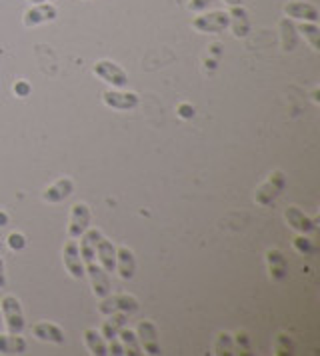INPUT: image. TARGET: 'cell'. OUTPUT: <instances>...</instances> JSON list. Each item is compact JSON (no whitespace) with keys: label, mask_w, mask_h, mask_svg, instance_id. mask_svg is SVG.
<instances>
[{"label":"cell","mask_w":320,"mask_h":356,"mask_svg":"<svg viewBox=\"0 0 320 356\" xmlns=\"http://www.w3.org/2000/svg\"><path fill=\"white\" fill-rule=\"evenodd\" d=\"M0 310H2V318L8 328L10 334H22L24 330V314H22V307L18 302V298L13 294H6L0 300Z\"/></svg>","instance_id":"1"},{"label":"cell","mask_w":320,"mask_h":356,"mask_svg":"<svg viewBox=\"0 0 320 356\" xmlns=\"http://www.w3.org/2000/svg\"><path fill=\"white\" fill-rule=\"evenodd\" d=\"M228 24H230L228 13H223V10L205 13V15H200V17H196L192 20V29L205 34L224 33L228 29Z\"/></svg>","instance_id":"2"},{"label":"cell","mask_w":320,"mask_h":356,"mask_svg":"<svg viewBox=\"0 0 320 356\" xmlns=\"http://www.w3.org/2000/svg\"><path fill=\"white\" fill-rule=\"evenodd\" d=\"M138 300L132 294H114V296H104L102 302L98 305V312L109 316L114 312H125V314H134L138 310Z\"/></svg>","instance_id":"3"},{"label":"cell","mask_w":320,"mask_h":356,"mask_svg":"<svg viewBox=\"0 0 320 356\" xmlns=\"http://www.w3.org/2000/svg\"><path fill=\"white\" fill-rule=\"evenodd\" d=\"M95 74L100 81L112 84V88H125L128 86V74L122 66L112 60H98L95 65Z\"/></svg>","instance_id":"4"},{"label":"cell","mask_w":320,"mask_h":356,"mask_svg":"<svg viewBox=\"0 0 320 356\" xmlns=\"http://www.w3.org/2000/svg\"><path fill=\"white\" fill-rule=\"evenodd\" d=\"M104 104L112 111H132L141 104V97L132 90H122V88H114V90H104L102 92Z\"/></svg>","instance_id":"5"},{"label":"cell","mask_w":320,"mask_h":356,"mask_svg":"<svg viewBox=\"0 0 320 356\" xmlns=\"http://www.w3.org/2000/svg\"><path fill=\"white\" fill-rule=\"evenodd\" d=\"M58 17V10L52 2H40V4H32L31 8L24 13L22 22L26 29H34V26H40V24H47L52 22Z\"/></svg>","instance_id":"6"},{"label":"cell","mask_w":320,"mask_h":356,"mask_svg":"<svg viewBox=\"0 0 320 356\" xmlns=\"http://www.w3.org/2000/svg\"><path fill=\"white\" fill-rule=\"evenodd\" d=\"M90 228V209L84 202H77L70 209V220H68V236L80 238Z\"/></svg>","instance_id":"7"},{"label":"cell","mask_w":320,"mask_h":356,"mask_svg":"<svg viewBox=\"0 0 320 356\" xmlns=\"http://www.w3.org/2000/svg\"><path fill=\"white\" fill-rule=\"evenodd\" d=\"M136 337L146 355H160V340L157 324L150 321H141L136 326Z\"/></svg>","instance_id":"8"},{"label":"cell","mask_w":320,"mask_h":356,"mask_svg":"<svg viewBox=\"0 0 320 356\" xmlns=\"http://www.w3.org/2000/svg\"><path fill=\"white\" fill-rule=\"evenodd\" d=\"M63 260H64V268L68 270V275L77 280H82L84 278V262H82V257H80V248L77 238L68 241L63 250Z\"/></svg>","instance_id":"9"},{"label":"cell","mask_w":320,"mask_h":356,"mask_svg":"<svg viewBox=\"0 0 320 356\" xmlns=\"http://www.w3.org/2000/svg\"><path fill=\"white\" fill-rule=\"evenodd\" d=\"M282 188H285V175L280 170H274L271 178L256 191V202L271 204L272 200L282 193Z\"/></svg>","instance_id":"10"},{"label":"cell","mask_w":320,"mask_h":356,"mask_svg":"<svg viewBox=\"0 0 320 356\" xmlns=\"http://www.w3.org/2000/svg\"><path fill=\"white\" fill-rule=\"evenodd\" d=\"M84 273L90 276V282H93V291L98 298H104V296H109L112 292V284H111V278H109V273L100 266V264H88V266H84Z\"/></svg>","instance_id":"11"},{"label":"cell","mask_w":320,"mask_h":356,"mask_svg":"<svg viewBox=\"0 0 320 356\" xmlns=\"http://www.w3.org/2000/svg\"><path fill=\"white\" fill-rule=\"evenodd\" d=\"M285 15L288 18H296V20H304V22H319L320 13L319 8L310 2H303V0H292L285 6Z\"/></svg>","instance_id":"12"},{"label":"cell","mask_w":320,"mask_h":356,"mask_svg":"<svg viewBox=\"0 0 320 356\" xmlns=\"http://www.w3.org/2000/svg\"><path fill=\"white\" fill-rule=\"evenodd\" d=\"M74 193V182L68 177L58 178L56 182H52L47 191L42 193V200L48 204H56V202H63L68 196Z\"/></svg>","instance_id":"13"},{"label":"cell","mask_w":320,"mask_h":356,"mask_svg":"<svg viewBox=\"0 0 320 356\" xmlns=\"http://www.w3.org/2000/svg\"><path fill=\"white\" fill-rule=\"evenodd\" d=\"M285 218H287L290 228H294L301 234H312L317 230V220L308 218L298 207H288L287 212H285Z\"/></svg>","instance_id":"14"},{"label":"cell","mask_w":320,"mask_h":356,"mask_svg":"<svg viewBox=\"0 0 320 356\" xmlns=\"http://www.w3.org/2000/svg\"><path fill=\"white\" fill-rule=\"evenodd\" d=\"M116 270H118L120 278H125V280H132L136 275V259L128 246L116 248Z\"/></svg>","instance_id":"15"},{"label":"cell","mask_w":320,"mask_h":356,"mask_svg":"<svg viewBox=\"0 0 320 356\" xmlns=\"http://www.w3.org/2000/svg\"><path fill=\"white\" fill-rule=\"evenodd\" d=\"M96 257H98V264L106 273H114L116 270V246L112 244V241L100 236V241L96 244Z\"/></svg>","instance_id":"16"},{"label":"cell","mask_w":320,"mask_h":356,"mask_svg":"<svg viewBox=\"0 0 320 356\" xmlns=\"http://www.w3.org/2000/svg\"><path fill=\"white\" fill-rule=\"evenodd\" d=\"M32 334L42 342H52V344H64V330L54 323H38L32 326Z\"/></svg>","instance_id":"17"},{"label":"cell","mask_w":320,"mask_h":356,"mask_svg":"<svg viewBox=\"0 0 320 356\" xmlns=\"http://www.w3.org/2000/svg\"><path fill=\"white\" fill-rule=\"evenodd\" d=\"M228 18H230V24L232 26V33L237 38H244L246 34L250 33V20H248V13L244 10V6L239 4V6H232L230 13H228Z\"/></svg>","instance_id":"18"},{"label":"cell","mask_w":320,"mask_h":356,"mask_svg":"<svg viewBox=\"0 0 320 356\" xmlns=\"http://www.w3.org/2000/svg\"><path fill=\"white\" fill-rule=\"evenodd\" d=\"M128 314L125 312H114V314H109V318L102 324V330L100 334L104 337V340H118V332L125 328L128 324Z\"/></svg>","instance_id":"19"},{"label":"cell","mask_w":320,"mask_h":356,"mask_svg":"<svg viewBox=\"0 0 320 356\" xmlns=\"http://www.w3.org/2000/svg\"><path fill=\"white\" fill-rule=\"evenodd\" d=\"M266 262H269V270L274 280H285L288 273V264L285 254L276 248H272L266 252Z\"/></svg>","instance_id":"20"},{"label":"cell","mask_w":320,"mask_h":356,"mask_svg":"<svg viewBox=\"0 0 320 356\" xmlns=\"http://www.w3.org/2000/svg\"><path fill=\"white\" fill-rule=\"evenodd\" d=\"M84 342H86V348L90 350V355H95V356L109 355L106 340H104V337H102L98 330H95V328H86V330H84Z\"/></svg>","instance_id":"21"},{"label":"cell","mask_w":320,"mask_h":356,"mask_svg":"<svg viewBox=\"0 0 320 356\" xmlns=\"http://www.w3.org/2000/svg\"><path fill=\"white\" fill-rule=\"evenodd\" d=\"M26 350V342L20 334H2L0 332V355H20Z\"/></svg>","instance_id":"22"},{"label":"cell","mask_w":320,"mask_h":356,"mask_svg":"<svg viewBox=\"0 0 320 356\" xmlns=\"http://www.w3.org/2000/svg\"><path fill=\"white\" fill-rule=\"evenodd\" d=\"M118 340H120V344H122V348H125V355H130V356L143 355V346H141L138 337H136V332H134V330H130V328L125 326V328L118 332Z\"/></svg>","instance_id":"23"},{"label":"cell","mask_w":320,"mask_h":356,"mask_svg":"<svg viewBox=\"0 0 320 356\" xmlns=\"http://www.w3.org/2000/svg\"><path fill=\"white\" fill-rule=\"evenodd\" d=\"M280 38H282V49L294 50V47H296V26L288 18L280 20Z\"/></svg>","instance_id":"24"},{"label":"cell","mask_w":320,"mask_h":356,"mask_svg":"<svg viewBox=\"0 0 320 356\" xmlns=\"http://www.w3.org/2000/svg\"><path fill=\"white\" fill-rule=\"evenodd\" d=\"M296 31L310 42L312 49L320 50V31L319 26H317V22H303Z\"/></svg>","instance_id":"25"},{"label":"cell","mask_w":320,"mask_h":356,"mask_svg":"<svg viewBox=\"0 0 320 356\" xmlns=\"http://www.w3.org/2000/svg\"><path fill=\"white\" fill-rule=\"evenodd\" d=\"M214 355H218V356L234 355V339H232V334H228V332L218 334L216 344H214Z\"/></svg>","instance_id":"26"},{"label":"cell","mask_w":320,"mask_h":356,"mask_svg":"<svg viewBox=\"0 0 320 356\" xmlns=\"http://www.w3.org/2000/svg\"><path fill=\"white\" fill-rule=\"evenodd\" d=\"M294 248H296L298 252H303V254H310V252L314 250V246H312V243L306 238V234L298 236V238H294Z\"/></svg>","instance_id":"27"},{"label":"cell","mask_w":320,"mask_h":356,"mask_svg":"<svg viewBox=\"0 0 320 356\" xmlns=\"http://www.w3.org/2000/svg\"><path fill=\"white\" fill-rule=\"evenodd\" d=\"M276 353L278 355H292V344L285 334H278V339H276Z\"/></svg>","instance_id":"28"},{"label":"cell","mask_w":320,"mask_h":356,"mask_svg":"<svg viewBox=\"0 0 320 356\" xmlns=\"http://www.w3.org/2000/svg\"><path fill=\"white\" fill-rule=\"evenodd\" d=\"M8 246H10L13 250H22V248L26 246V238H24V234H20V232H13V234L8 236Z\"/></svg>","instance_id":"29"},{"label":"cell","mask_w":320,"mask_h":356,"mask_svg":"<svg viewBox=\"0 0 320 356\" xmlns=\"http://www.w3.org/2000/svg\"><path fill=\"white\" fill-rule=\"evenodd\" d=\"M212 2L214 0H191L189 2V10H192V13H205Z\"/></svg>","instance_id":"30"},{"label":"cell","mask_w":320,"mask_h":356,"mask_svg":"<svg viewBox=\"0 0 320 356\" xmlns=\"http://www.w3.org/2000/svg\"><path fill=\"white\" fill-rule=\"evenodd\" d=\"M176 113L180 118H184V120H191L192 116H194V106L189 104V102H182V104H178V108H176Z\"/></svg>","instance_id":"31"},{"label":"cell","mask_w":320,"mask_h":356,"mask_svg":"<svg viewBox=\"0 0 320 356\" xmlns=\"http://www.w3.org/2000/svg\"><path fill=\"white\" fill-rule=\"evenodd\" d=\"M31 84L26 81H18L15 84V95L16 97H20V98H24V97H29L31 95Z\"/></svg>","instance_id":"32"},{"label":"cell","mask_w":320,"mask_h":356,"mask_svg":"<svg viewBox=\"0 0 320 356\" xmlns=\"http://www.w3.org/2000/svg\"><path fill=\"white\" fill-rule=\"evenodd\" d=\"M6 286V268H4V260L0 257V289Z\"/></svg>","instance_id":"33"},{"label":"cell","mask_w":320,"mask_h":356,"mask_svg":"<svg viewBox=\"0 0 320 356\" xmlns=\"http://www.w3.org/2000/svg\"><path fill=\"white\" fill-rule=\"evenodd\" d=\"M237 337H239V339H237V342H239V344H244V348L248 350L250 346H248V339H246V334H244V332H240V334H237Z\"/></svg>","instance_id":"34"},{"label":"cell","mask_w":320,"mask_h":356,"mask_svg":"<svg viewBox=\"0 0 320 356\" xmlns=\"http://www.w3.org/2000/svg\"><path fill=\"white\" fill-rule=\"evenodd\" d=\"M8 225V214L4 211H0V227H6Z\"/></svg>","instance_id":"35"},{"label":"cell","mask_w":320,"mask_h":356,"mask_svg":"<svg viewBox=\"0 0 320 356\" xmlns=\"http://www.w3.org/2000/svg\"><path fill=\"white\" fill-rule=\"evenodd\" d=\"M319 95H320V90H319V86H317V88H314V92H312V100H314L317 104H319V102H320Z\"/></svg>","instance_id":"36"},{"label":"cell","mask_w":320,"mask_h":356,"mask_svg":"<svg viewBox=\"0 0 320 356\" xmlns=\"http://www.w3.org/2000/svg\"><path fill=\"white\" fill-rule=\"evenodd\" d=\"M226 4H230V6H239V4H242V0H224Z\"/></svg>","instance_id":"37"},{"label":"cell","mask_w":320,"mask_h":356,"mask_svg":"<svg viewBox=\"0 0 320 356\" xmlns=\"http://www.w3.org/2000/svg\"><path fill=\"white\" fill-rule=\"evenodd\" d=\"M2 326H4V318H2V310H0V332H2Z\"/></svg>","instance_id":"38"},{"label":"cell","mask_w":320,"mask_h":356,"mask_svg":"<svg viewBox=\"0 0 320 356\" xmlns=\"http://www.w3.org/2000/svg\"><path fill=\"white\" fill-rule=\"evenodd\" d=\"M32 4H40V2H45V0H31Z\"/></svg>","instance_id":"39"}]
</instances>
